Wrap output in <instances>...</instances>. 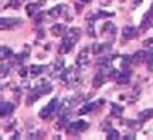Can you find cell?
I'll use <instances>...</instances> for the list:
<instances>
[{"instance_id": "obj_1", "label": "cell", "mask_w": 153, "mask_h": 140, "mask_svg": "<svg viewBox=\"0 0 153 140\" xmlns=\"http://www.w3.org/2000/svg\"><path fill=\"white\" fill-rule=\"evenodd\" d=\"M60 79H61L63 84H79V82H81V76L74 71V69H65L63 74L60 76Z\"/></svg>"}, {"instance_id": "obj_2", "label": "cell", "mask_w": 153, "mask_h": 140, "mask_svg": "<svg viewBox=\"0 0 153 140\" xmlns=\"http://www.w3.org/2000/svg\"><path fill=\"white\" fill-rule=\"evenodd\" d=\"M56 110H58V100H56V98H53V100L47 106H45V108L40 110L39 116L42 118V119H52V116L55 114Z\"/></svg>"}, {"instance_id": "obj_3", "label": "cell", "mask_w": 153, "mask_h": 140, "mask_svg": "<svg viewBox=\"0 0 153 140\" xmlns=\"http://www.w3.org/2000/svg\"><path fill=\"white\" fill-rule=\"evenodd\" d=\"M0 26H2V29H16V27L23 26V19H19V18H2Z\"/></svg>"}, {"instance_id": "obj_4", "label": "cell", "mask_w": 153, "mask_h": 140, "mask_svg": "<svg viewBox=\"0 0 153 140\" xmlns=\"http://www.w3.org/2000/svg\"><path fill=\"white\" fill-rule=\"evenodd\" d=\"M85 129H89V122H85V121H76V122H73V124L68 126V134L73 135V134H76V132H84Z\"/></svg>"}, {"instance_id": "obj_5", "label": "cell", "mask_w": 153, "mask_h": 140, "mask_svg": "<svg viewBox=\"0 0 153 140\" xmlns=\"http://www.w3.org/2000/svg\"><path fill=\"white\" fill-rule=\"evenodd\" d=\"M90 61V53H89V48L85 47V48H82V50L79 52V55H77V58H76V66H79V68H84L85 64H87Z\"/></svg>"}, {"instance_id": "obj_6", "label": "cell", "mask_w": 153, "mask_h": 140, "mask_svg": "<svg viewBox=\"0 0 153 140\" xmlns=\"http://www.w3.org/2000/svg\"><path fill=\"white\" fill-rule=\"evenodd\" d=\"M137 34H139V31H137V27H134V26L123 27V42H127V40L134 39Z\"/></svg>"}, {"instance_id": "obj_7", "label": "cell", "mask_w": 153, "mask_h": 140, "mask_svg": "<svg viewBox=\"0 0 153 140\" xmlns=\"http://www.w3.org/2000/svg\"><path fill=\"white\" fill-rule=\"evenodd\" d=\"M111 45H113L111 40H108V42H105V44H94L92 50H94L95 55H103V53H106L111 48Z\"/></svg>"}, {"instance_id": "obj_8", "label": "cell", "mask_w": 153, "mask_h": 140, "mask_svg": "<svg viewBox=\"0 0 153 140\" xmlns=\"http://www.w3.org/2000/svg\"><path fill=\"white\" fill-rule=\"evenodd\" d=\"M103 103H105V100L103 98H100V100H97V101H94V103H85L82 108L79 110V114H85V113H90L92 110H95L97 106H102Z\"/></svg>"}, {"instance_id": "obj_9", "label": "cell", "mask_w": 153, "mask_h": 140, "mask_svg": "<svg viewBox=\"0 0 153 140\" xmlns=\"http://www.w3.org/2000/svg\"><path fill=\"white\" fill-rule=\"evenodd\" d=\"M50 71H52V77H60L63 74L65 68H63V61L61 60H56L55 63L50 66Z\"/></svg>"}, {"instance_id": "obj_10", "label": "cell", "mask_w": 153, "mask_h": 140, "mask_svg": "<svg viewBox=\"0 0 153 140\" xmlns=\"http://www.w3.org/2000/svg\"><path fill=\"white\" fill-rule=\"evenodd\" d=\"M15 110V105L13 103H7V101H2V105H0V114H2V118H7L8 114H11Z\"/></svg>"}, {"instance_id": "obj_11", "label": "cell", "mask_w": 153, "mask_h": 140, "mask_svg": "<svg viewBox=\"0 0 153 140\" xmlns=\"http://www.w3.org/2000/svg\"><path fill=\"white\" fill-rule=\"evenodd\" d=\"M73 47H74V42L69 40L68 37H65V39L61 40V45H60V53H69L73 50Z\"/></svg>"}, {"instance_id": "obj_12", "label": "cell", "mask_w": 153, "mask_h": 140, "mask_svg": "<svg viewBox=\"0 0 153 140\" xmlns=\"http://www.w3.org/2000/svg\"><path fill=\"white\" fill-rule=\"evenodd\" d=\"M66 37L76 44L77 40H79V37H81V29H79V27H71V29L66 31Z\"/></svg>"}, {"instance_id": "obj_13", "label": "cell", "mask_w": 153, "mask_h": 140, "mask_svg": "<svg viewBox=\"0 0 153 140\" xmlns=\"http://www.w3.org/2000/svg\"><path fill=\"white\" fill-rule=\"evenodd\" d=\"M66 27H65V24H53V26L50 27V32L55 37H61V36H65L66 34Z\"/></svg>"}, {"instance_id": "obj_14", "label": "cell", "mask_w": 153, "mask_h": 140, "mask_svg": "<svg viewBox=\"0 0 153 140\" xmlns=\"http://www.w3.org/2000/svg\"><path fill=\"white\" fill-rule=\"evenodd\" d=\"M102 34L108 36V37H113L114 34H116V26H114L113 23H106L105 26L102 27Z\"/></svg>"}, {"instance_id": "obj_15", "label": "cell", "mask_w": 153, "mask_h": 140, "mask_svg": "<svg viewBox=\"0 0 153 140\" xmlns=\"http://www.w3.org/2000/svg\"><path fill=\"white\" fill-rule=\"evenodd\" d=\"M147 60V52H135L134 55H132V64H140L143 63V61Z\"/></svg>"}, {"instance_id": "obj_16", "label": "cell", "mask_w": 153, "mask_h": 140, "mask_svg": "<svg viewBox=\"0 0 153 140\" xmlns=\"http://www.w3.org/2000/svg\"><path fill=\"white\" fill-rule=\"evenodd\" d=\"M105 82H106V79H105V76H103V73H98V74H95V76H94L92 85H94V89H98V87H102Z\"/></svg>"}, {"instance_id": "obj_17", "label": "cell", "mask_w": 153, "mask_h": 140, "mask_svg": "<svg viewBox=\"0 0 153 140\" xmlns=\"http://www.w3.org/2000/svg\"><path fill=\"white\" fill-rule=\"evenodd\" d=\"M153 118V108H148V110H143L142 113L139 114V121L143 122V121H148V119Z\"/></svg>"}, {"instance_id": "obj_18", "label": "cell", "mask_w": 153, "mask_h": 140, "mask_svg": "<svg viewBox=\"0 0 153 140\" xmlns=\"http://www.w3.org/2000/svg\"><path fill=\"white\" fill-rule=\"evenodd\" d=\"M44 71H45V66H42V64H34V66L29 68V73H31L32 77H37L39 74H42Z\"/></svg>"}, {"instance_id": "obj_19", "label": "cell", "mask_w": 153, "mask_h": 140, "mask_svg": "<svg viewBox=\"0 0 153 140\" xmlns=\"http://www.w3.org/2000/svg\"><path fill=\"white\" fill-rule=\"evenodd\" d=\"M123 106L121 105H118V103H111V116H114V118H121V114H123Z\"/></svg>"}, {"instance_id": "obj_20", "label": "cell", "mask_w": 153, "mask_h": 140, "mask_svg": "<svg viewBox=\"0 0 153 140\" xmlns=\"http://www.w3.org/2000/svg\"><path fill=\"white\" fill-rule=\"evenodd\" d=\"M63 10H65L63 5H56V7H53V8L48 10V16H50V18H56V16L61 15V11H63Z\"/></svg>"}, {"instance_id": "obj_21", "label": "cell", "mask_w": 153, "mask_h": 140, "mask_svg": "<svg viewBox=\"0 0 153 140\" xmlns=\"http://www.w3.org/2000/svg\"><path fill=\"white\" fill-rule=\"evenodd\" d=\"M26 13L29 16H36L39 13V5H37V3H29V5H26Z\"/></svg>"}, {"instance_id": "obj_22", "label": "cell", "mask_w": 153, "mask_h": 140, "mask_svg": "<svg viewBox=\"0 0 153 140\" xmlns=\"http://www.w3.org/2000/svg\"><path fill=\"white\" fill-rule=\"evenodd\" d=\"M116 82H118V84L119 85H123V84H129V73H121V74H119V77H118V79H116Z\"/></svg>"}, {"instance_id": "obj_23", "label": "cell", "mask_w": 153, "mask_h": 140, "mask_svg": "<svg viewBox=\"0 0 153 140\" xmlns=\"http://www.w3.org/2000/svg\"><path fill=\"white\" fill-rule=\"evenodd\" d=\"M69 126V122H68V116H61V119L58 122L55 124L56 129H63V127H68Z\"/></svg>"}, {"instance_id": "obj_24", "label": "cell", "mask_w": 153, "mask_h": 140, "mask_svg": "<svg viewBox=\"0 0 153 140\" xmlns=\"http://www.w3.org/2000/svg\"><path fill=\"white\" fill-rule=\"evenodd\" d=\"M106 139H108V140H118V139H121V135H119L118 130L110 129V130H108V135H106Z\"/></svg>"}, {"instance_id": "obj_25", "label": "cell", "mask_w": 153, "mask_h": 140, "mask_svg": "<svg viewBox=\"0 0 153 140\" xmlns=\"http://www.w3.org/2000/svg\"><path fill=\"white\" fill-rule=\"evenodd\" d=\"M0 52H2V61L5 60L7 56H11V55H13V52H11V48L5 47V45H3V47H2V50H0Z\"/></svg>"}, {"instance_id": "obj_26", "label": "cell", "mask_w": 153, "mask_h": 140, "mask_svg": "<svg viewBox=\"0 0 153 140\" xmlns=\"http://www.w3.org/2000/svg\"><path fill=\"white\" fill-rule=\"evenodd\" d=\"M21 3H19V0H10V2L5 5V8H18Z\"/></svg>"}, {"instance_id": "obj_27", "label": "cell", "mask_w": 153, "mask_h": 140, "mask_svg": "<svg viewBox=\"0 0 153 140\" xmlns=\"http://www.w3.org/2000/svg\"><path fill=\"white\" fill-rule=\"evenodd\" d=\"M110 16H113V13H108V11H97L95 18H110Z\"/></svg>"}, {"instance_id": "obj_28", "label": "cell", "mask_w": 153, "mask_h": 140, "mask_svg": "<svg viewBox=\"0 0 153 140\" xmlns=\"http://www.w3.org/2000/svg\"><path fill=\"white\" fill-rule=\"evenodd\" d=\"M8 73H10V68H8L5 63H2V79H5Z\"/></svg>"}, {"instance_id": "obj_29", "label": "cell", "mask_w": 153, "mask_h": 140, "mask_svg": "<svg viewBox=\"0 0 153 140\" xmlns=\"http://www.w3.org/2000/svg\"><path fill=\"white\" fill-rule=\"evenodd\" d=\"M147 64H153V50L147 53V60H145Z\"/></svg>"}, {"instance_id": "obj_30", "label": "cell", "mask_w": 153, "mask_h": 140, "mask_svg": "<svg viewBox=\"0 0 153 140\" xmlns=\"http://www.w3.org/2000/svg\"><path fill=\"white\" fill-rule=\"evenodd\" d=\"M143 47H153V39H152V37H150V39H145V40H143Z\"/></svg>"}, {"instance_id": "obj_31", "label": "cell", "mask_w": 153, "mask_h": 140, "mask_svg": "<svg viewBox=\"0 0 153 140\" xmlns=\"http://www.w3.org/2000/svg\"><path fill=\"white\" fill-rule=\"evenodd\" d=\"M19 76H21V77H26V76H27V69H26V68H21V69H19Z\"/></svg>"}, {"instance_id": "obj_32", "label": "cell", "mask_w": 153, "mask_h": 140, "mask_svg": "<svg viewBox=\"0 0 153 140\" xmlns=\"http://www.w3.org/2000/svg\"><path fill=\"white\" fill-rule=\"evenodd\" d=\"M92 0H79V3H82V5H85V3H90Z\"/></svg>"}, {"instance_id": "obj_33", "label": "cell", "mask_w": 153, "mask_h": 140, "mask_svg": "<svg viewBox=\"0 0 153 140\" xmlns=\"http://www.w3.org/2000/svg\"><path fill=\"white\" fill-rule=\"evenodd\" d=\"M124 139H129V140H131V139H134V134H127V135H124Z\"/></svg>"}, {"instance_id": "obj_34", "label": "cell", "mask_w": 153, "mask_h": 140, "mask_svg": "<svg viewBox=\"0 0 153 140\" xmlns=\"http://www.w3.org/2000/svg\"><path fill=\"white\" fill-rule=\"evenodd\" d=\"M140 3H142V0H135V2H134V5L137 7V5H140Z\"/></svg>"}, {"instance_id": "obj_35", "label": "cell", "mask_w": 153, "mask_h": 140, "mask_svg": "<svg viewBox=\"0 0 153 140\" xmlns=\"http://www.w3.org/2000/svg\"><path fill=\"white\" fill-rule=\"evenodd\" d=\"M121 2H124V0H121Z\"/></svg>"}]
</instances>
